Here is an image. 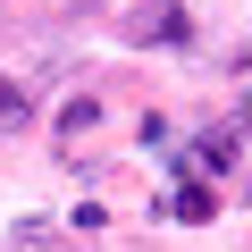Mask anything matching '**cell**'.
Masks as SVG:
<instances>
[{
    "label": "cell",
    "instance_id": "1",
    "mask_svg": "<svg viewBox=\"0 0 252 252\" xmlns=\"http://www.w3.org/2000/svg\"><path fill=\"white\" fill-rule=\"evenodd\" d=\"M135 51H152V42H193V17L177 9V0H135L126 9V26H118Z\"/></svg>",
    "mask_w": 252,
    "mask_h": 252
},
{
    "label": "cell",
    "instance_id": "2",
    "mask_svg": "<svg viewBox=\"0 0 252 252\" xmlns=\"http://www.w3.org/2000/svg\"><path fill=\"white\" fill-rule=\"evenodd\" d=\"M235 152H244V126H210V135H202V152H193V168H235Z\"/></svg>",
    "mask_w": 252,
    "mask_h": 252
},
{
    "label": "cell",
    "instance_id": "3",
    "mask_svg": "<svg viewBox=\"0 0 252 252\" xmlns=\"http://www.w3.org/2000/svg\"><path fill=\"white\" fill-rule=\"evenodd\" d=\"M26 126H34V93L17 76H0V135H26Z\"/></svg>",
    "mask_w": 252,
    "mask_h": 252
},
{
    "label": "cell",
    "instance_id": "4",
    "mask_svg": "<svg viewBox=\"0 0 252 252\" xmlns=\"http://www.w3.org/2000/svg\"><path fill=\"white\" fill-rule=\"evenodd\" d=\"M93 126H101V93H76V101L59 109V135L76 143V135H93Z\"/></svg>",
    "mask_w": 252,
    "mask_h": 252
},
{
    "label": "cell",
    "instance_id": "5",
    "mask_svg": "<svg viewBox=\"0 0 252 252\" xmlns=\"http://www.w3.org/2000/svg\"><path fill=\"white\" fill-rule=\"evenodd\" d=\"M177 219H185V227H210V219H219V193H210V185H177Z\"/></svg>",
    "mask_w": 252,
    "mask_h": 252
}]
</instances>
